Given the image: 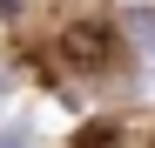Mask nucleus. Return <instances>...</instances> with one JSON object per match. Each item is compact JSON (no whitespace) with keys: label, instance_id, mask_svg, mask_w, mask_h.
I'll list each match as a JSON object with an SVG mask.
<instances>
[{"label":"nucleus","instance_id":"f257e3e1","mask_svg":"<svg viewBox=\"0 0 155 148\" xmlns=\"http://www.w3.org/2000/svg\"><path fill=\"white\" fill-rule=\"evenodd\" d=\"M108 61H115V27H108V20H68L61 67L68 74H108Z\"/></svg>","mask_w":155,"mask_h":148},{"label":"nucleus","instance_id":"f03ea898","mask_svg":"<svg viewBox=\"0 0 155 148\" xmlns=\"http://www.w3.org/2000/svg\"><path fill=\"white\" fill-rule=\"evenodd\" d=\"M0 148H34V135H0Z\"/></svg>","mask_w":155,"mask_h":148},{"label":"nucleus","instance_id":"7ed1b4c3","mask_svg":"<svg viewBox=\"0 0 155 148\" xmlns=\"http://www.w3.org/2000/svg\"><path fill=\"white\" fill-rule=\"evenodd\" d=\"M135 34H142V40L155 47V14H148V20H135Z\"/></svg>","mask_w":155,"mask_h":148}]
</instances>
